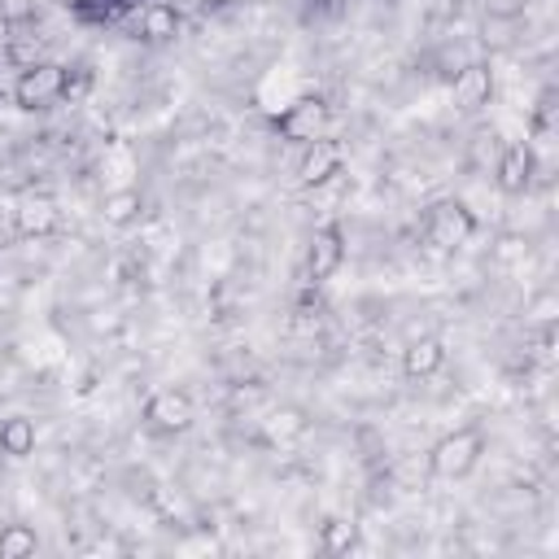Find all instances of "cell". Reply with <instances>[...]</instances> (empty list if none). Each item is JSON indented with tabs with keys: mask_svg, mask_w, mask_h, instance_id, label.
I'll list each match as a JSON object with an SVG mask.
<instances>
[{
	"mask_svg": "<svg viewBox=\"0 0 559 559\" xmlns=\"http://www.w3.org/2000/svg\"><path fill=\"white\" fill-rule=\"evenodd\" d=\"M480 454H485V432H480L476 424H467V428L445 432V437L432 445L428 467H432V476H441V480H463V476L480 463Z\"/></svg>",
	"mask_w": 559,
	"mask_h": 559,
	"instance_id": "cell-1",
	"label": "cell"
},
{
	"mask_svg": "<svg viewBox=\"0 0 559 559\" xmlns=\"http://www.w3.org/2000/svg\"><path fill=\"white\" fill-rule=\"evenodd\" d=\"M66 83H70L66 70L52 66V61L26 66L17 74V83H13V100H17V109H44V105H52V100L66 96Z\"/></svg>",
	"mask_w": 559,
	"mask_h": 559,
	"instance_id": "cell-2",
	"label": "cell"
},
{
	"mask_svg": "<svg viewBox=\"0 0 559 559\" xmlns=\"http://www.w3.org/2000/svg\"><path fill=\"white\" fill-rule=\"evenodd\" d=\"M424 231H428V240L437 249H454L476 231V214L463 201H437L428 210V218H424Z\"/></svg>",
	"mask_w": 559,
	"mask_h": 559,
	"instance_id": "cell-3",
	"label": "cell"
},
{
	"mask_svg": "<svg viewBox=\"0 0 559 559\" xmlns=\"http://www.w3.org/2000/svg\"><path fill=\"white\" fill-rule=\"evenodd\" d=\"M328 122H332L328 105H323L319 96H301V100H293V105L280 114V135L310 144V140H319V135L328 131Z\"/></svg>",
	"mask_w": 559,
	"mask_h": 559,
	"instance_id": "cell-4",
	"label": "cell"
},
{
	"mask_svg": "<svg viewBox=\"0 0 559 559\" xmlns=\"http://www.w3.org/2000/svg\"><path fill=\"white\" fill-rule=\"evenodd\" d=\"M341 166H345L341 144L319 135V140L306 144V153H301V162H297V179H301L306 188H319V183H328L332 175H341Z\"/></svg>",
	"mask_w": 559,
	"mask_h": 559,
	"instance_id": "cell-5",
	"label": "cell"
},
{
	"mask_svg": "<svg viewBox=\"0 0 559 559\" xmlns=\"http://www.w3.org/2000/svg\"><path fill=\"white\" fill-rule=\"evenodd\" d=\"M144 419L162 432H183L192 424V397L183 389H157L148 402H144Z\"/></svg>",
	"mask_w": 559,
	"mask_h": 559,
	"instance_id": "cell-6",
	"label": "cell"
},
{
	"mask_svg": "<svg viewBox=\"0 0 559 559\" xmlns=\"http://www.w3.org/2000/svg\"><path fill=\"white\" fill-rule=\"evenodd\" d=\"M489 96H493V70H489V66L472 61V66H463V70L454 74V109H459V114L485 109Z\"/></svg>",
	"mask_w": 559,
	"mask_h": 559,
	"instance_id": "cell-7",
	"label": "cell"
},
{
	"mask_svg": "<svg viewBox=\"0 0 559 559\" xmlns=\"http://www.w3.org/2000/svg\"><path fill=\"white\" fill-rule=\"evenodd\" d=\"M533 170H537V157H533V148H528L524 140L507 144L502 157H498V166H493L502 192H524V188L533 183Z\"/></svg>",
	"mask_w": 559,
	"mask_h": 559,
	"instance_id": "cell-8",
	"label": "cell"
},
{
	"mask_svg": "<svg viewBox=\"0 0 559 559\" xmlns=\"http://www.w3.org/2000/svg\"><path fill=\"white\" fill-rule=\"evenodd\" d=\"M341 262H345V236H341V227H319L310 236V258H306L310 275L314 280H332L341 271Z\"/></svg>",
	"mask_w": 559,
	"mask_h": 559,
	"instance_id": "cell-9",
	"label": "cell"
},
{
	"mask_svg": "<svg viewBox=\"0 0 559 559\" xmlns=\"http://www.w3.org/2000/svg\"><path fill=\"white\" fill-rule=\"evenodd\" d=\"M441 362H445V345L437 336H419L402 349V371L406 376H432Z\"/></svg>",
	"mask_w": 559,
	"mask_h": 559,
	"instance_id": "cell-10",
	"label": "cell"
},
{
	"mask_svg": "<svg viewBox=\"0 0 559 559\" xmlns=\"http://www.w3.org/2000/svg\"><path fill=\"white\" fill-rule=\"evenodd\" d=\"M35 450V424L26 415H9L0 419V454L9 459H26Z\"/></svg>",
	"mask_w": 559,
	"mask_h": 559,
	"instance_id": "cell-11",
	"label": "cell"
},
{
	"mask_svg": "<svg viewBox=\"0 0 559 559\" xmlns=\"http://www.w3.org/2000/svg\"><path fill=\"white\" fill-rule=\"evenodd\" d=\"M175 31H179V13H175V4H162V0L144 4V13H140V35H144V39L162 44V39H175Z\"/></svg>",
	"mask_w": 559,
	"mask_h": 559,
	"instance_id": "cell-12",
	"label": "cell"
},
{
	"mask_svg": "<svg viewBox=\"0 0 559 559\" xmlns=\"http://www.w3.org/2000/svg\"><path fill=\"white\" fill-rule=\"evenodd\" d=\"M100 210H105V223L127 227V223H135V218H140L144 197H140V188H114V192H105Z\"/></svg>",
	"mask_w": 559,
	"mask_h": 559,
	"instance_id": "cell-13",
	"label": "cell"
},
{
	"mask_svg": "<svg viewBox=\"0 0 559 559\" xmlns=\"http://www.w3.org/2000/svg\"><path fill=\"white\" fill-rule=\"evenodd\" d=\"M35 546H39V537L31 524H4L0 528V559H31Z\"/></svg>",
	"mask_w": 559,
	"mask_h": 559,
	"instance_id": "cell-14",
	"label": "cell"
},
{
	"mask_svg": "<svg viewBox=\"0 0 559 559\" xmlns=\"http://www.w3.org/2000/svg\"><path fill=\"white\" fill-rule=\"evenodd\" d=\"M319 542H323V550L345 555V550L358 542V524H354V520H328L323 533H319Z\"/></svg>",
	"mask_w": 559,
	"mask_h": 559,
	"instance_id": "cell-15",
	"label": "cell"
},
{
	"mask_svg": "<svg viewBox=\"0 0 559 559\" xmlns=\"http://www.w3.org/2000/svg\"><path fill=\"white\" fill-rule=\"evenodd\" d=\"M52 205L48 201H31V205H22V214H17V223H22V231H48L52 227Z\"/></svg>",
	"mask_w": 559,
	"mask_h": 559,
	"instance_id": "cell-16",
	"label": "cell"
},
{
	"mask_svg": "<svg viewBox=\"0 0 559 559\" xmlns=\"http://www.w3.org/2000/svg\"><path fill=\"white\" fill-rule=\"evenodd\" d=\"M533 319H542V323H550V319H555V293H542V297H537Z\"/></svg>",
	"mask_w": 559,
	"mask_h": 559,
	"instance_id": "cell-17",
	"label": "cell"
},
{
	"mask_svg": "<svg viewBox=\"0 0 559 559\" xmlns=\"http://www.w3.org/2000/svg\"><path fill=\"white\" fill-rule=\"evenodd\" d=\"M61 4H83V0H61Z\"/></svg>",
	"mask_w": 559,
	"mask_h": 559,
	"instance_id": "cell-18",
	"label": "cell"
},
{
	"mask_svg": "<svg viewBox=\"0 0 559 559\" xmlns=\"http://www.w3.org/2000/svg\"><path fill=\"white\" fill-rule=\"evenodd\" d=\"M319 4H336V0H319Z\"/></svg>",
	"mask_w": 559,
	"mask_h": 559,
	"instance_id": "cell-19",
	"label": "cell"
}]
</instances>
